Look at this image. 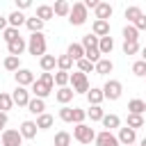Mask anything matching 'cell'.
<instances>
[{
  "instance_id": "6da1fadb",
  "label": "cell",
  "mask_w": 146,
  "mask_h": 146,
  "mask_svg": "<svg viewBox=\"0 0 146 146\" xmlns=\"http://www.w3.org/2000/svg\"><path fill=\"white\" fill-rule=\"evenodd\" d=\"M52 87H55V73H41L32 84V94H34V98L46 100L52 94Z\"/></svg>"
},
{
  "instance_id": "7a4b0ae2",
  "label": "cell",
  "mask_w": 146,
  "mask_h": 146,
  "mask_svg": "<svg viewBox=\"0 0 146 146\" xmlns=\"http://www.w3.org/2000/svg\"><path fill=\"white\" fill-rule=\"evenodd\" d=\"M27 52L34 55V57H39V59L46 55V36H43V32L30 34V39H27Z\"/></svg>"
},
{
  "instance_id": "3957f363",
  "label": "cell",
  "mask_w": 146,
  "mask_h": 146,
  "mask_svg": "<svg viewBox=\"0 0 146 146\" xmlns=\"http://www.w3.org/2000/svg\"><path fill=\"white\" fill-rule=\"evenodd\" d=\"M87 11H89V9L84 7V2H73L71 14H68V23H71V25H75V27L84 25V23H87V18H89V14H87Z\"/></svg>"
},
{
  "instance_id": "277c9868",
  "label": "cell",
  "mask_w": 146,
  "mask_h": 146,
  "mask_svg": "<svg viewBox=\"0 0 146 146\" xmlns=\"http://www.w3.org/2000/svg\"><path fill=\"white\" fill-rule=\"evenodd\" d=\"M73 139H75V141H80V144H91V141H96V132H94V128H91V125L80 123V125H75V128H73Z\"/></svg>"
},
{
  "instance_id": "5b68a950",
  "label": "cell",
  "mask_w": 146,
  "mask_h": 146,
  "mask_svg": "<svg viewBox=\"0 0 146 146\" xmlns=\"http://www.w3.org/2000/svg\"><path fill=\"white\" fill-rule=\"evenodd\" d=\"M71 89L75 91V94H89V80H87V73H80V71H73L71 73Z\"/></svg>"
},
{
  "instance_id": "8992f818",
  "label": "cell",
  "mask_w": 146,
  "mask_h": 146,
  "mask_svg": "<svg viewBox=\"0 0 146 146\" xmlns=\"http://www.w3.org/2000/svg\"><path fill=\"white\" fill-rule=\"evenodd\" d=\"M121 94H123V84H121L119 80H107V82L103 84V96H105V100H119Z\"/></svg>"
},
{
  "instance_id": "52a82bcc",
  "label": "cell",
  "mask_w": 146,
  "mask_h": 146,
  "mask_svg": "<svg viewBox=\"0 0 146 146\" xmlns=\"http://www.w3.org/2000/svg\"><path fill=\"white\" fill-rule=\"evenodd\" d=\"M11 100H14V105H18V107H27L30 100H32V96H30L27 87H16V89L11 91Z\"/></svg>"
},
{
  "instance_id": "ba28073f",
  "label": "cell",
  "mask_w": 146,
  "mask_h": 146,
  "mask_svg": "<svg viewBox=\"0 0 146 146\" xmlns=\"http://www.w3.org/2000/svg\"><path fill=\"white\" fill-rule=\"evenodd\" d=\"M23 144V135L21 130H14V128H7L2 132V146H21Z\"/></svg>"
},
{
  "instance_id": "9c48e42d",
  "label": "cell",
  "mask_w": 146,
  "mask_h": 146,
  "mask_svg": "<svg viewBox=\"0 0 146 146\" xmlns=\"http://www.w3.org/2000/svg\"><path fill=\"white\" fill-rule=\"evenodd\" d=\"M14 78H16V87H32L34 80H36L34 73H32L30 68H21V71H16Z\"/></svg>"
},
{
  "instance_id": "30bf717a",
  "label": "cell",
  "mask_w": 146,
  "mask_h": 146,
  "mask_svg": "<svg viewBox=\"0 0 146 146\" xmlns=\"http://www.w3.org/2000/svg\"><path fill=\"white\" fill-rule=\"evenodd\" d=\"M116 137H119V144L121 146H132L137 141V130H132V128L125 125V128H119V135Z\"/></svg>"
},
{
  "instance_id": "8fae6325",
  "label": "cell",
  "mask_w": 146,
  "mask_h": 146,
  "mask_svg": "<svg viewBox=\"0 0 146 146\" xmlns=\"http://www.w3.org/2000/svg\"><path fill=\"white\" fill-rule=\"evenodd\" d=\"M96 146H121V144H119L116 135H112L110 130H103L96 135Z\"/></svg>"
},
{
  "instance_id": "7c38bea8",
  "label": "cell",
  "mask_w": 146,
  "mask_h": 146,
  "mask_svg": "<svg viewBox=\"0 0 146 146\" xmlns=\"http://www.w3.org/2000/svg\"><path fill=\"white\" fill-rule=\"evenodd\" d=\"M7 50H9V55L21 57V55H23V50H27V41H25L23 36H18V39H14L11 43H7Z\"/></svg>"
},
{
  "instance_id": "4fadbf2b",
  "label": "cell",
  "mask_w": 146,
  "mask_h": 146,
  "mask_svg": "<svg viewBox=\"0 0 146 146\" xmlns=\"http://www.w3.org/2000/svg\"><path fill=\"white\" fill-rule=\"evenodd\" d=\"M94 14H96V21H107L114 14V7L110 2H98V7L94 9Z\"/></svg>"
},
{
  "instance_id": "5bb4252c",
  "label": "cell",
  "mask_w": 146,
  "mask_h": 146,
  "mask_svg": "<svg viewBox=\"0 0 146 146\" xmlns=\"http://www.w3.org/2000/svg\"><path fill=\"white\" fill-rule=\"evenodd\" d=\"M91 34H96L98 39L110 36V21H94V25H91Z\"/></svg>"
},
{
  "instance_id": "9a60e30c",
  "label": "cell",
  "mask_w": 146,
  "mask_h": 146,
  "mask_svg": "<svg viewBox=\"0 0 146 146\" xmlns=\"http://www.w3.org/2000/svg\"><path fill=\"white\" fill-rule=\"evenodd\" d=\"M18 130H21L23 139H34V137H36V130H39V128H36V121H23Z\"/></svg>"
},
{
  "instance_id": "2e32d148",
  "label": "cell",
  "mask_w": 146,
  "mask_h": 146,
  "mask_svg": "<svg viewBox=\"0 0 146 146\" xmlns=\"http://www.w3.org/2000/svg\"><path fill=\"white\" fill-rule=\"evenodd\" d=\"M94 71H96L98 75H107V73H112V71H114V62H112L110 57H103V59L94 66Z\"/></svg>"
},
{
  "instance_id": "e0dca14e",
  "label": "cell",
  "mask_w": 146,
  "mask_h": 146,
  "mask_svg": "<svg viewBox=\"0 0 146 146\" xmlns=\"http://www.w3.org/2000/svg\"><path fill=\"white\" fill-rule=\"evenodd\" d=\"M73 96H75V91H73L71 87H62V89H57V91H55V98H57V103H62V105L71 103V100H73Z\"/></svg>"
},
{
  "instance_id": "ac0fdd59",
  "label": "cell",
  "mask_w": 146,
  "mask_h": 146,
  "mask_svg": "<svg viewBox=\"0 0 146 146\" xmlns=\"http://www.w3.org/2000/svg\"><path fill=\"white\" fill-rule=\"evenodd\" d=\"M27 112H30V114H34V116L46 114V100H41V98H32V100H30V105H27Z\"/></svg>"
},
{
  "instance_id": "d6986e66",
  "label": "cell",
  "mask_w": 146,
  "mask_h": 146,
  "mask_svg": "<svg viewBox=\"0 0 146 146\" xmlns=\"http://www.w3.org/2000/svg\"><path fill=\"white\" fill-rule=\"evenodd\" d=\"M39 66H41L43 73H50V71H55V66H57V57H55V55H43V57L39 59Z\"/></svg>"
},
{
  "instance_id": "ffe728a7",
  "label": "cell",
  "mask_w": 146,
  "mask_h": 146,
  "mask_svg": "<svg viewBox=\"0 0 146 146\" xmlns=\"http://www.w3.org/2000/svg\"><path fill=\"white\" fill-rule=\"evenodd\" d=\"M7 21H9V27H16V30H18L21 25H25V21H27V18L23 16V11L14 9V11H11L9 16H7Z\"/></svg>"
},
{
  "instance_id": "44dd1931",
  "label": "cell",
  "mask_w": 146,
  "mask_h": 146,
  "mask_svg": "<svg viewBox=\"0 0 146 146\" xmlns=\"http://www.w3.org/2000/svg\"><path fill=\"white\" fill-rule=\"evenodd\" d=\"M66 55H68L73 62L84 59V48H82V43H71V46H68V50H66Z\"/></svg>"
},
{
  "instance_id": "7402d4cb",
  "label": "cell",
  "mask_w": 146,
  "mask_h": 146,
  "mask_svg": "<svg viewBox=\"0 0 146 146\" xmlns=\"http://www.w3.org/2000/svg\"><path fill=\"white\" fill-rule=\"evenodd\" d=\"M144 112H146V103L141 98H132L128 103V114H141L144 116Z\"/></svg>"
},
{
  "instance_id": "603a6c76",
  "label": "cell",
  "mask_w": 146,
  "mask_h": 146,
  "mask_svg": "<svg viewBox=\"0 0 146 146\" xmlns=\"http://www.w3.org/2000/svg\"><path fill=\"white\" fill-rule=\"evenodd\" d=\"M71 2H66V0H57L55 5H52V11H55V16H68L71 14Z\"/></svg>"
},
{
  "instance_id": "cb8c5ba5",
  "label": "cell",
  "mask_w": 146,
  "mask_h": 146,
  "mask_svg": "<svg viewBox=\"0 0 146 146\" xmlns=\"http://www.w3.org/2000/svg\"><path fill=\"white\" fill-rule=\"evenodd\" d=\"M2 66H5L7 71H11V73H16V71L23 68V66H21V57H14V55H7L5 62H2Z\"/></svg>"
},
{
  "instance_id": "d4e9b609",
  "label": "cell",
  "mask_w": 146,
  "mask_h": 146,
  "mask_svg": "<svg viewBox=\"0 0 146 146\" xmlns=\"http://www.w3.org/2000/svg\"><path fill=\"white\" fill-rule=\"evenodd\" d=\"M87 100H89V105H100V103L105 100V96H103V89H98V87H91V89H89V94H87Z\"/></svg>"
},
{
  "instance_id": "484cf974",
  "label": "cell",
  "mask_w": 146,
  "mask_h": 146,
  "mask_svg": "<svg viewBox=\"0 0 146 146\" xmlns=\"http://www.w3.org/2000/svg\"><path fill=\"white\" fill-rule=\"evenodd\" d=\"M100 123H103V128H105V130H110V132H112L114 128H119V125H121V119H119L116 114H105Z\"/></svg>"
},
{
  "instance_id": "4316f807",
  "label": "cell",
  "mask_w": 146,
  "mask_h": 146,
  "mask_svg": "<svg viewBox=\"0 0 146 146\" xmlns=\"http://www.w3.org/2000/svg\"><path fill=\"white\" fill-rule=\"evenodd\" d=\"M34 16H36V18H41V21L46 23V21H50V18L55 16V11H52V7H50V5H39Z\"/></svg>"
},
{
  "instance_id": "83f0119b",
  "label": "cell",
  "mask_w": 146,
  "mask_h": 146,
  "mask_svg": "<svg viewBox=\"0 0 146 146\" xmlns=\"http://www.w3.org/2000/svg\"><path fill=\"white\" fill-rule=\"evenodd\" d=\"M98 48H100V55H110V52L114 50V39H112V36H103V39L98 41Z\"/></svg>"
},
{
  "instance_id": "f1b7e54d",
  "label": "cell",
  "mask_w": 146,
  "mask_h": 146,
  "mask_svg": "<svg viewBox=\"0 0 146 146\" xmlns=\"http://www.w3.org/2000/svg\"><path fill=\"white\" fill-rule=\"evenodd\" d=\"M87 116H89V119H91V123H94V121H103L105 112H103V107H100V105H89Z\"/></svg>"
},
{
  "instance_id": "f546056e",
  "label": "cell",
  "mask_w": 146,
  "mask_h": 146,
  "mask_svg": "<svg viewBox=\"0 0 146 146\" xmlns=\"http://www.w3.org/2000/svg\"><path fill=\"white\" fill-rule=\"evenodd\" d=\"M14 107V100H11V94H7V91H0V112H9Z\"/></svg>"
},
{
  "instance_id": "4dcf8cb0",
  "label": "cell",
  "mask_w": 146,
  "mask_h": 146,
  "mask_svg": "<svg viewBox=\"0 0 146 146\" xmlns=\"http://www.w3.org/2000/svg\"><path fill=\"white\" fill-rule=\"evenodd\" d=\"M25 25H27V30H30L32 34H36V32H41V30H43V21H41V18H36V16L27 18V21H25Z\"/></svg>"
},
{
  "instance_id": "1f68e13d",
  "label": "cell",
  "mask_w": 146,
  "mask_h": 146,
  "mask_svg": "<svg viewBox=\"0 0 146 146\" xmlns=\"http://www.w3.org/2000/svg\"><path fill=\"white\" fill-rule=\"evenodd\" d=\"M137 39H139V30L128 23V25L123 27V41H137Z\"/></svg>"
},
{
  "instance_id": "d6a6232c",
  "label": "cell",
  "mask_w": 146,
  "mask_h": 146,
  "mask_svg": "<svg viewBox=\"0 0 146 146\" xmlns=\"http://www.w3.org/2000/svg\"><path fill=\"white\" fill-rule=\"evenodd\" d=\"M57 68L71 73V68H73V59H71L68 55H59V57H57Z\"/></svg>"
},
{
  "instance_id": "836d02e7",
  "label": "cell",
  "mask_w": 146,
  "mask_h": 146,
  "mask_svg": "<svg viewBox=\"0 0 146 146\" xmlns=\"http://www.w3.org/2000/svg\"><path fill=\"white\" fill-rule=\"evenodd\" d=\"M52 123H55V119H52L50 114L36 116V128H39V130H48V128H52Z\"/></svg>"
},
{
  "instance_id": "e575fe53",
  "label": "cell",
  "mask_w": 146,
  "mask_h": 146,
  "mask_svg": "<svg viewBox=\"0 0 146 146\" xmlns=\"http://www.w3.org/2000/svg\"><path fill=\"white\" fill-rule=\"evenodd\" d=\"M141 14H144V11H141V7H137V5H132V7H128V9H125V18H128V23H130V25H132Z\"/></svg>"
},
{
  "instance_id": "d590c367",
  "label": "cell",
  "mask_w": 146,
  "mask_h": 146,
  "mask_svg": "<svg viewBox=\"0 0 146 146\" xmlns=\"http://www.w3.org/2000/svg\"><path fill=\"white\" fill-rule=\"evenodd\" d=\"M68 82H71V73H66V71H57L55 73V84L62 89V87H68Z\"/></svg>"
},
{
  "instance_id": "8d00e7d4",
  "label": "cell",
  "mask_w": 146,
  "mask_h": 146,
  "mask_svg": "<svg viewBox=\"0 0 146 146\" xmlns=\"http://www.w3.org/2000/svg\"><path fill=\"white\" fill-rule=\"evenodd\" d=\"M128 128H132V130H137V128H144V116L141 114H128Z\"/></svg>"
},
{
  "instance_id": "74e56055",
  "label": "cell",
  "mask_w": 146,
  "mask_h": 146,
  "mask_svg": "<svg viewBox=\"0 0 146 146\" xmlns=\"http://www.w3.org/2000/svg\"><path fill=\"white\" fill-rule=\"evenodd\" d=\"M98 41H100V39H98L96 34H84V36H82V48H84V50L98 48Z\"/></svg>"
},
{
  "instance_id": "f35d334b",
  "label": "cell",
  "mask_w": 146,
  "mask_h": 146,
  "mask_svg": "<svg viewBox=\"0 0 146 146\" xmlns=\"http://www.w3.org/2000/svg\"><path fill=\"white\" fill-rule=\"evenodd\" d=\"M141 50L139 41H123V55H137Z\"/></svg>"
},
{
  "instance_id": "ab89813d",
  "label": "cell",
  "mask_w": 146,
  "mask_h": 146,
  "mask_svg": "<svg viewBox=\"0 0 146 146\" xmlns=\"http://www.w3.org/2000/svg\"><path fill=\"white\" fill-rule=\"evenodd\" d=\"M59 119H62L64 123H73V107L62 105V107H59Z\"/></svg>"
},
{
  "instance_id": "60d3db41",
  "label": "cell",
  "mask_w": 146,
  "mask_h": 146,
  "mask_svg": "<svg viewBox=\"0 0 146 146\" xmlns=\"http://www.w3.org/2000/svg\"><path fill=\"white\" fill-rule=\"evenodd\" d=\"M55 146H71V135L68 132H57L55 135Z\"/></svg>"
},
{
  "instance_id": "b9f144b4",
  "label": "cell",
  "mask_w": 146,
  "mask_h": 146,
  "mask_svg": "<svg viewBox=\"0 0 146 146\" xmlns=\"http://www.w3.org/2000/svg\"><path fill=\"white\" fill-rule=\"evenodd\" d=\"M132 73H135L137 78H146V62H144V59H137V62L132 64Z\"/></svg>"
},
{
  "instance_id": "7bdbcfd3",
  "label": "cell",
  "mask_w": 146,
  "mask_h": 146,
  "mask_svg": "<svg viewBox=\"0 0 146 146\" xmlns=\"http://www.w3.org/2000/svg\"><path fill=\"white\" fill-rule=\"evenodd\" d=\"M84 119H87V110H82V107H73V123L80 125V123H84Z\"/></svg>"
},
{
  "instance_id": "ee69618b",
  "label": "cell",
  "mask_w": 146,
  "mask_h": 146,
  "mask_svg": "<svg viewBox=\"0 0 146 146\" xmlns=\"http://www.w3.org/2000/svg\"><path fill=\"white\" fill-rule=\"evenodd\" d=\"M18 36H21V34H18V30H16V27H7V30L2 32V39H5L7 43H11V41H14V39H18Z\"/></svg>"
},
{
  "instance_id": "f6af8a7d",
  "label": "cell",
  "mask_w": 146,
  "mask_h": 146,
  "mask_svg": "<svg viewBox=\"0 0 146 146\" xmlns=\"http://www.w3.org/2000/svg\"><path fill=\"white\" fill-rule=\"evenodd\" d=\"M75 66H78L80 73H89V71H94V64H91L89 59H80V62H75Z\"/></svg>"
},
{
  "instance_id": "bcb514c9",
  "label": "cell",
  "mask_w": 146,
  "mask_h": 146,
  "mask_svg": "<svg viewBox=\"0 0 146 146\" xmlns=\"http://www.w3.org/2000/svg\"><path fill=\"white\" fill-rule=\"evenodd\" d=\"M132 25H135L137 30H146V14H141V16H139V18H137Z\"/></svg>"
},
{
  "instance_id": "7dc6e473",
  "label": "cell",
  "mask_w": 146,
  "mask_h": 146,
  "mask_svg": "<svg viewBox=\"0 0 146 146\" xmlns=\"http://www.w3.org/2000/svg\"><path fill=\"white\" fill-rule=\"evenodd\" d=\"M7 121H9V116H7L5 112H0V132L7 130Z\"/></svg>"
},
{
  "instance_id": "c3c4849f",
  "label": "cell",
  "mask_w": 146,
  "mask_h": 146,
  "mask_svg": "<svg viewBox=\"0 0 146 146\" xmlns=\"http://www.w3.org/2000/svg\"><path fill=\"white\" fill-rule=\"evenodd\" d=\"M30 5H32L30 0H16V9H18V11H23V9H27Z\"/></svg>"
},
{
  "instance_id": "681fc988",
  "label": "cell",
  "mask_w": 146,
  "mask_h": 146,
  "mask_svg": "<svg viewBox=\"0 0 146 146\" xmlns=\"http://www.w3.org/2000/svg\"><path fill=\"white\" fill-rule=\"evenodd\" d=\"M9 27V21H7V16H0V32H5Z\"/></svg>"
},
{
  "instance_id": "f907efd6",
  "label": "cell",
  "mask_w": 146,
  "mask_h": 146,
  "mask_svg": "<svg viewBox=\"0 0 146 146\" xmlns=\"http://www.w3.org/2000/svg\"><path fill=\"white\" fill-rule=\"evenodd\" d=\"M84 7L87 9H96L98 7V0H84Z\"/></svg>"
},
{
  "instance_id": "816d5d0a",
  "label": "cell",
  "mask_w": 146,
  "mask_h": 146,
  "mask_svg": "<svg viewBox=\"0 0 146 146\" xmlns=\"http://www.w3.org/2000/svg\"><path fill=\"white\" fill-rule=\"evenodd\" d=\"M141 59H144V62H146V46H144V48H141Z\"/></svg>"
},
{
  "instance_id": "f5cc1de1",
  "label": "cell",
  "mask_w": 146,
  "mask_h": 146,
  "mask_svg": "<svg viewBox=\"0 0 146 146\" xmlns=\"http://www.w3.org/2000/svg\"><path fill=\"white\" fill-rule=\"evenodd\" d=\"M139 146H146V137H144V139H141V141H139Z\"/></svg>"
},
{
  "instance_id": "db71d44e",
  "label": "cell",
  "mask_w": 146,
  "mask_h": 146,
  "mask_svg": "<svg viewBox=\"0 0 146 146\" xmlns=\"http://www.w3.org/2000/svg\"><path fill=\"white\" fill-rule=\"evenodd\" d=\"M132 146H135V144H132Z\"/></svg>"
},
{
  "instance_id": "11a10c76",
  "label": "cell",
  "mask_w": 146,
  "mask_h": 146,
  "mask_svg": "<svg viewBox=\"0 0 146 146\" xmlns=\"http://www.w3.org/2000/svg\"><path fill=\"white\" fill-rule=\"evenodd\" d=\"M144 80H146V78H144Z\"/></svg>"
}]
</instances>
